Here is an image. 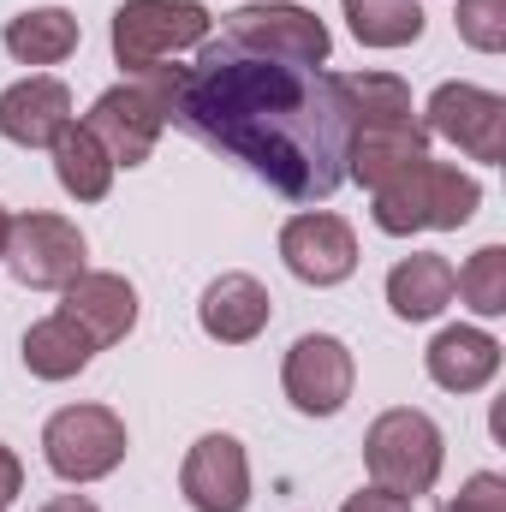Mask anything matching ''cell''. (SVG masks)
<instances>
[{"mask_svg": "<svg viewBox=\"0 0 506 512\" xmlns=\"http://www.w3.org/2000/svg\"><path fill=\"white\" fill-rule=\"evenodd\" d=\"M453 304V262L435 251H411L387 274V310L399 322H429Z\"/></svg>", "mask_w": 506, "mask_h": 512, "instance_id": "ac0fdd59", "label": "cell"}, {"mask_svg": "<svg viewBox=\"0 0 506 512\" xmlns=\"http://www.w3.org/2000/svg\"><path fill=\"white\" fill-rule=\"evenodd\" d=\"M477 203H483V185L471 173L423 155L417 167H405L399 179H387L376 191V227L393 233V239H405V233H453V227H465L477 215Z\"/></svg>", "mask_w": 506, "mask_h": 512, "instance_id": "7a4b0ae2", "label": "cell"}, {"mask_svg": "<svg viewBox=\"0 0 506 512\" xmlns=\"http://www.w3.org/2000/svg\"><path fill=\"white\" fill-rule=\"evenodd\" d=\"M346 24L364 48H411L423 36V0H346Z\"/></svg>", "mask_w": 506, "mask_h": 512, "instance_id": "603a6c76", "label": "cell"}, {"mask_svg": "<svg viewBox=\"0 0 506 512\" xmlns=\"http://www.w3.org/2000/svg\"><path fill=\"white\" fill-rule=\"evenodd\" d=\"M72 126V90L60 78H18L0 90V137L18 149H48Z\"/></svg>", "mask_w": 506, "mask_h": 512, "instance_id": "5bb4252c", "label": "cell"}, {"mask_svg": "<svg viewBox=\"0 0 506 512\" xmlns=\"http://www.w3.org/2000/svg\"><path fill=\"white\" fill-rule=\"evenodd\" d=\"M340 84V102H346V120L358 126H387V120H417L411 114V90L393 78V72H346L334 78Z\"/></svg>", "mask_w": 506, "mask_h": 512, "instance_id": "7402d4cb", "label": "cell"}, {"mask_svg": "<svg viewBox=\"0 0 506 512\" xmlns=\"http://www.w3.org/2000/svg\"><path fill=\"white\" fill-rule=\"evenodd\" d=\"M6 233H12V215L0 209V256H6Z\"/></svg>", "mask_w": 506, "mask_h": 512, "instance_id": "f546056e", "label": "cell"}, {"mask_svg": "<svg viewBox=\"0 0 506 512\" xmlns=\"http://www.w3.org/2000/svg\"><path fill=\"white\" fill-rule=\"evenodd\" d=\"M179 489L197 512H245L251 507V459L239 435H203L185 465H179Z\"/></svg>", "mask_w": 506, "mask_h": 512, "instance_id": "7c38bea8", "label": "cell"}, {"mask_svg": "<svg viewBox=\"0 0 506 512\" xmlns=\"http://www.w3.org/2000/svg\"><path fill=\"white\" fill-rule=\"evenodd\" d=\"M84 233L66 221V215H42V209H30V215H12V233H6V268H12V280L18 286H36V292H66L78 274H84Z\"/></svg>", "mask_w": 506, "mask_h": 512, "instance_id": "52a82bcc", "label": "cell"}, {"mask_svg": "<svg viewBox=\"0 0 506 512\" xmlns=\"http://www.w3.org/2000/svg\"><path fill=\"white\" fill-rule=\"evenodd\" d=\"M423 364H429V382L447 393H483L501 376V340L483 328H441L429 340Z\"/></svg>", "mask_w": 506, "mask_h": 512, "instance_id": "e0dca14e", "label": "cell"}, {"mask_svg": "<svg viewBox=\"0 0 506 512\" xmlns=\"http://www.w3.org/2000/svg\"><path fill=\"white\" fill-rule=\"evenodd\" d=\"M280 256L304 286H340L358 268V233L340 215L310 209V215H292L280 227Z\"/></svg>", "mask_w": 506, "mask_h": 512, "instance_id": "8fae6325", "label": "cell"}, {"mask_svg": "<svg viewBox=\"0 0 506 512\" xmlns=\"http://www.w3.org/2000/svg\"><path fill=\"white\" fill-rule=\"evenodd\" d=\"M340 512H417V501H405V495H387V489H358V495H352Z\"/></svg>", "mask_w": 506, "mask_h": 512, "instance_id": "4316f807", "label": "cell"}, {"mask_svg": "<svg viewBox=\"0 0 506 512\" xmlns=\"http://www.w3.org/2000/svg\"><path fill=\"white\" fill-rule=\"evenodd\" d=\"M447 137L453 149H465L471 161H506V96L483 90V84H441L429 96V126Z\"/></svg>", "mask_w": 506, "mask_h": 512, "instance_id": "30bf717a", "label": "cell"}, {"mask_svg": "<svg viewBox=\"0 0 506 512\" xmlns=\"http://www.w3.org/2000/svg\"><path fill=\"white\" fill-rule=\"evenodd\" d=\"M36 512H102L90 495H54V501H42Z\"/></svg>", "mask_w": 506, "mask_h": 512, "instance_id": "f1b7e54d", "label": "cell"}, {"mask_svg": "<svg viewBox=\"0 0 506 512\" xmlns=\"http://www.w3.org/2000/svg\"><path fill=\"white\" fill-rule=\"evenodd\" d=\"M352 382H358L352 346L334 340V334H304V340H292V352H286V364H280V387H286V399H292L304 417H334V411H346Z\"/></svg>", "mask_w": 506, "mask_h": 512, "instance_id": "ba28073f", "label": "cell"}, {"mask_svg": "<svg viewBox=\"0 0 506 512\" xmlns=\"http://www.w3.org/2000/svg\"><path fill=\"white\" fill-rule=\"evenodd\" d=\"M90 340L96 352L102 346H120L131 328H137V286L126 274H102V268H84L72 286H66V304H60Z\"/></svg>", "mask_w": 506, "mask_h": 512, "instance_id": "4fadbf2b", "label": "cell"}, {"mask_svg": "<svg viewBox=\"0 0 506 512\" xmlns=\"http://www.w3.org/2000/svg\"><path fill=\"white\" fill-rule=\"evenodd\" d=\"M137 78L161 96L167 126L245 161L268 191L292 203H328L346 185L352 120L334 72L251 60L209 42L197 66H149Z\"/></svg>", "mask_w": 506, "mask_h": 512, "instance_id": "6da1fadb", "label": "cell"}, {"mask_svg": "<svg viewBox=\"0 0 506 512\" xmlns=\"http://www.w3.org/2000/svg\"><path fill=\"white\" fill-rule=\"evenodd\" d=\"M429 155V131L417 120H387V126H358L346 149V179L381 191L387 179H399L405 167H417Z\"/></svg>", "mask_w": 506, "mask_h": 512, "instance_id": "2e32d148", "label": "cell"}, {"mask_svg": "<svg viewBox=\"0 0 506 512\" xmlns=\"http://www.w3.org/2000/svg\"><path fill=\"white\" fill-rule=\"evenodd\" d=\"M364 465H370L376 489L417 501V495H429L441 483L447 441H441V429H435L429 411L393 405V411H381L376 423H370V435H364Z\"/></svg>", "mask_w": 506, "mask_h": 512, "instance_id": "3957f363", "label": "cell"}, {"mask_svg": "<svg viewBox=\"0 0 506 512\" xmlns=\"http://www.w3.org/2000/svg\"><path fill=\"white\" fill-rule=\"evenodd\" d=\"M6 54L18 66H60L66 54H78V18L66 6H30L6 18Z\"/></svg>", "mask_w": 506, "mask_h": 512, "instance_id": "44dd1931", "label": "cell"}, {"mask_svg": "<svg viewBox=\"0 0 506 512\" xmlns=\"http://www.w3.org/2000/svg\"><path fill=\"white\" fill-rule=\"evenodd\" d=\"M441 512H506V477L495 471H477L453 501H441Z\"/></svg>", "mask_w": 506, "mask_h": 512, "instance_id": "484cf974", "label": "cell"}, {"mask_svg": "<svg viewBox=\"0 0 506 512\" xmlns=\"http://www.w3.org/2000/svg\"><path fill=\"white\" fill-rule=\"evenodd\" d=\"M18 495H24V465H18V453L0 441V507L18 501Z\"/></svg>", "mask_w": 506, "mask_h": 512, "instance_id": "83f0119b", "label": "cell"}, {"mask_svg": "<svg viewBox=\"0 0 506 512\" xmlns=\"http://www.w3.org/2000/svg\"><path fill=\"white\" fill-rule=\"evenodd\" d=\"M209 42V6L203 0H120L114 6V60L131 78L149 66H167L185 48Z\"/></svg>", "mask_w": 506, "mask_h": 512, "instance_id": "277c9868", "label": "cell"}, {"mask_svg": "<svg viewBox=\"0 0 506 512\" xmlns=\"http://www.w3.org/2000/svg\"><path fill=\"white\" fill-rule=\"evenodd\" d=\"M48 149H54V179H60L66 197H78V203H102V197L114 191V161H108V149L96 143V131L90 126L72 120Z\"/></svg>", "mask_w": 506, "mask_h": 512, "instance_id": "ffe728a7", "label": "cell"}, {"mask_svg": "<svg viewBox=\"0 0 506 512\" xmlns=\"http://www.w3.org/2000/svg\"><path fill=\"white\" fill-rule=\"evenodd\" d=\"M453 292L477 316H506V245H483V251L453 274Z\"/></svg>", "mask_w": 506, "mask_h": 512, "instance_id": "cb8c5ba5", "label": "cell"}, {"mask_svg": "<svg viewBox=\"0 0 506 512\" xmlns=\"http://www.w3.org/2000/svg\"><path fill=\"white\" fill-rule=\"evenodd\" d=\"M221 48L251 54V60H286V66H328L334 36L316 12H304L292 0H256L227 18Z\"/></svg>", "mask_w": 506, "mask_h": 512, "instance_id": "8992f818", "label": "cell"}, {"mask_svg": "<svg viewBox=\"0 0 506 512\" xmlns=\"http://www.w3.org/2000/svg\"><path fill=\"white\" fill-rule=\"evenodd\" d=\"M126 447H131L126 423L108 405H66L42 429V459H48V471L60 483H102V477H114Z\"/></svg>", "mask_w": 506, "mask_h": 512, "instance_id": "5b68a950", "label": "cell"}, {"mask_svg": "<svg viewBox=\"0 0 506 512\" xmlns=\"http://www.w3.org/2000/svg\"><path fill=\"white\" fill-rule=\"evenodd\" d=\"M453 24H459L465 48H477V54H501L506 48V0H459Z\"/></svg>", "mask_w": 506, "mask_h": 512, "instance_id": "d4e9b609", "label": "cell"}, {"mask_svg": "<svg viewBox=\"0 0 506 512\" xmlns=\"http://www.w3.org/2000/svg\"><path fill=\"white\" fill-rule=\"evenodd\" d=\"M268 316H274V298H268V286L256 274H221V280H209L203 304H197L203 334L221 340V346H251L256 334L268 328Z\"/></svg>", "mask_w": 506, "mask_h": 512, "instance_id": "9a60e30c", "label": "cell"}, {"mask_svg": "<svg viewBox=\"0 0 506 512\" xmlns=\"http://www.w3.org/2000/svg\"><path fill=\"white\" fill-rule=\"evenodd\" d=\"M90 358H96V340H90L66 310L42 316V322L24 334V370H30L36 382H72V376L90 370Z\"/></svg>", "mask_w": 506, "mask_h": 512, "instance_id": "d6986e66", "label": "cell"}, {"mask_svg": "<svg viewBox=\"0 0 506 512\" xmlns=\"http://www.w3.org/2000/svg\"><path fill=\"white\" fill-rule=\"evenodd\" d=\"M84 126L96 131V143L108 149L114 167H143L155 155L161 131H167V108H161V96L143 78H131V84H114V90L96 96Z\"/></svg>", "mask_w": 506, "mask_h": 512, "instance_id": "9c48e42d", "label": "cell"}]
</instances>
